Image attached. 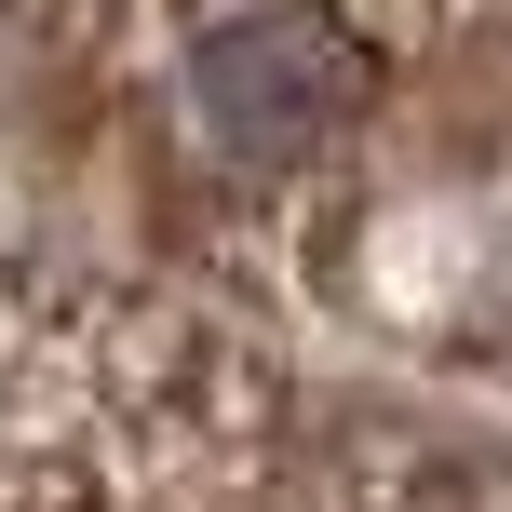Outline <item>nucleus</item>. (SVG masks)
I'll list each match as a JSON object with an SVG mask.
<instances>
[{"instance_id":"nucleus-1","label":"nucleus","mask_w":512,"mask_h":512,"mask_svg":"<svg viewBox=\"0 0 512 512\" xmlns=\"http://www.w3.org/2000/svg\"><path fill=\"white\" fill-rule=\"evenodd\" d=\"M189 95H203L216 149L297 162V149H324V135L351 122V54H337L310 14H230V27L189 41Z\"/></svg>"}]
</instances>
